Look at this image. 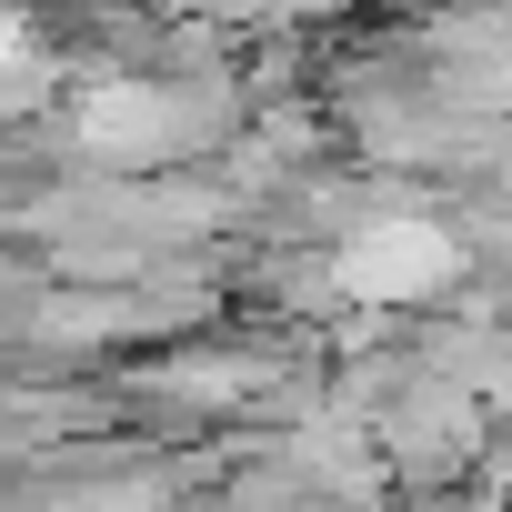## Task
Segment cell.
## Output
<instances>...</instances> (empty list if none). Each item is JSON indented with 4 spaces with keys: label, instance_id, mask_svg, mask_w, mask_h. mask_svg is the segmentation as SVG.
Wrapping results in <instances>:
<instances>
[{
    "label": "cell",
    "instance_id": "obj_1",
    "mask_svg": "<svg viewBox=\"0 0 512 512\" xmlns=\"http://www.w3.org/2000/svg\"><path fill=\"white\" fill-rule=\"evenodd\" d=\"M462 272V241L452 231H432V221H362L352 241H342V292L352 302H432L442 282Z\"/></svg>",
    "mask_w": 512,
    "mask_h": 512
},
{
    "label": "cell",
    "instance_id": "obj_2",
    "mask_svg": "<svg viewBox=\"0 0 512 512\" xmlns=\"http://www.w3.org/2000/svg\"><path fill=\"white\" fill-rule=\"evenodd\" d=\"M0 71H11V31H0Z\"/></svg>",
    "mask_w": 512,
    "mask_h": 512
}]
</instances>
